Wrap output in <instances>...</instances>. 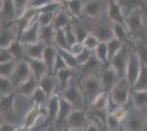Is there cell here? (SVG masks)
<instances>
[{"label": "cell", "instance_id": "cell-16", "mask_svg": "<svg viewBox=\"0 0 147 131\" xmlns=\"http://www.w3.org/2000/svg\"><path fill=\"white\" fill-rule=\"evenodd\" d=\"M61 108V94L54 93L49 96V100L46 103V109H47V117L49 121L52 124H55L58 112Z\"/></svg>", "mask_w": 147, "mask_h": 131}, {"label": "cell", "instance_id": "cell-25", "mask_svg": "<svg viewBox=\"0 0 147 131\" xmlns=\"http://www.w3.org/2000/svg\"><path fill=\"white\" fill-rule=\"evenodd\" d=\"M56 85H58L57 78H56L55 75L49 74V73H46V74L44 75L43 78L38 81V86L41 87L49 96H52L53 94L55 93L54 90H55Z\"/></svg>", "mask_w": 147, "mask_h": 131}, {"label": "cell", "instance_id": "cell-17", "mask_svg": "<svg viewBox=\"0 0 147 131\" xmlns=\"http://www.w3.org/2000/svg\"><path fill=\"white\" fill-rule=\"evenodd\" d=\"M103 68L104 65L93 54V56L90 58V60L81 66V74H82V76H86V75H97L98 73H101V71L103 70Z\"/></svg>", "mask_w": 147, "mask_h": 131}, {"label": "cell", "instance_id": "cell-40", "mask_svg": "<svg viewBox=\"0 0 147 131\" xmlns=\"http://www.w3.org/2000/svg\"><path fill=\"white\" fill-rule=\"evenodd\" d=\"M54 45L58 48H63V49H69L70 45L68 43L66 34H65V30L64 29H59L56 30L55 34V41H54Z\"/></svg>", "mask_w": 147, "mask_h": 131}, {"label": "cell", "instance_id": "cell-44", "mask_svg": "<svg viewBox=\"0 0 147 131\" xmlns=\"http://www.w3.org/2000/svg\"><path fill=\"white\" fill-rule=\"evenodd\" d=\"M74 26V31H75V34H76V37H77V41L80 42V43H84V41L86 39V37L90 34L89 31L87 30L84 25L81 24H73Z\"/></svg>", "mask_w": 147, "mask_h": 131}, {"label": "cell", "instance_id": "cell-5", "mask_svg": "<svg viewBox=\"0 0 147 131\" xmlns=\"http://www.w3.org/2000/svg\"><path fill=\"white\" fill-rule=\"evenodd\" d=\"M129 49H131V45L124 44L122 49L111 59L110 63H109V66L113 67L117 70L120 78L126 76V68H127V63H129Z\"/></svg>", "mask_w": 147, "mask_h": 131}, {"label": "cell", "instance_id": "cell-49", "mask_svg": "<svg viewBox=\"0 0 147 131\" xmlns=\"http://www.w3.org/2000/svg\"><path fill=\"white\" fill-rule=\"evenodd\" d=\"M52 2H55V0H30L29 3H28V8H32V9H37L38 10V9L45 7L46 5L52 3Z\"/></svg>", "mask_w": 147, "mask_h": 131}, {"label": "cell", "instance_id": "cell-34", "mask_svg": "<svg viewBox=\"0 0 147 131\" xmlns=\"http://www.w3.org/2000/svg\"><path fill=\"white\" fill-rule=\"evenodd\" d=\"M97 35V37L100 39V42H108L112 38H114V34L112 31V25H100L96 29V32L93 33Z\"/></svg>", "mask_w": 147, "mask_h": 131}, {"label": "cell", "instance_id": "cell-55", "mask_svg": "<svg viewBox=\"0 0 147 131\" xmlns=\"http://www.w3.org/2000/svg\"><path fill=\"white\" fill-rule=\"evenodd\" d=\"M85 131H101L100 130V127H98L97 125H94V124H89V125L86 127V129Z\"/></svg>", "mask_w": 147, "mask_h": 131}, {"label": "cell", "instance_id": "cell-18", "mask_svg": "<svg viewBox=\"0 0 147 131\" xmlns=\"http://www.w3.org/2000/svg\"><path fill=\"white\" fill-rule=\"evenodd\" d=\"M132 106L147 116V90L146 91H134L131 93Z\"/></svg>", "mask_w": 147, "mask_h": 131}, {"label": "cell", "instance_id": "cell-19", "mask_svg": "<svg viewBox=\"0 0 147 131\" xmlns=\"http://www.w3.org/2000/svg\"><path fill=\"white\" fill-rule=\"evenodd\" d=\"M25 60L29 63L31 72H32L33 76L36 79L37 81H40L46 73H49L47 66L45 65L43 59H30V58H26Z\"/></svg>", "mask_w": 147, "mask_h": 131}, {"label": "cell", "instance_id": "cell-53", "mask_svg": "<svg viewBox=\"0 0 147 131\" xmlns=\"http://www.w3.org/2000/svg\"><path fill=\"white\" fill-rule=\"evenodd\" d=\"M19 126L14 125L12 122H9V121H5V122H1L0 126V131H17L18 130Z\"/></svg>", "mask_w": 147, "mask_h": 131}, {"label": "cell", "instance_id": "cell-52", "mask_svg": "<svg viewBox=\"0 0 147 131\" xmlns=\"http://www.w3.org/2000/svg\"><path fill=\"white\" fill-rule=\"evenodd\" d=\"M84 49H85V46H84V44L80 43V42H77V43L73 44V45L70 46V48H69V50L73 53L75 56H78Z\"/></svg>", "mask_w": 147, "mask_h": 131}, {"label": "cell", "instance_id": "cell-13", "mask_svg": "<svg viewBox=\"0 0 147 131\" xmlns=\"http://www.w3.org/2000/svg\"><path fill=\"white\" fill-rule=\"evenodd\" d=\"M119 79H121V78L117 74V70L111 66L103 68V70L100 73V80L102 82L104 90L108 92H110V90L114 86V84L117 83Z\"/></svg>", "mask_w": 147, "mask_h": 131}, {"label": "cell", "instance_id": "cell-20", "mask_svg": "<svg viewBox=\"0 0 147 131\" xmlns=\"http://www.w3.org/2000/svg\"><path fill=\"white\" fill-rule=\"evenodd\" d=\"M125 17L129 15L135 9H142L144 13H147V2L146 0H117Z\"/></svg>", "mask_w": 147, "mask_h": 131}, {"label": "cell", "instance_id": "cell-33", "mask_svg": "<svg viewBox=\"0 0 147 131\" xmlns=\"http://www.w3.org/2000/svg\"><path fill=\"white\" fill-rule=\"evenodd\" d=\"M132 90L134 91H146L147 90V65L145 63H142L141 72Z\"/></svg>", "mask_w": 147, "mask_h": 131}, {"label": "cell", "instance_id": "cell-23", "mask_svg": "<svg viewBox=\"0 0 147 131\" xmlns=\"http://www.w3.org/2000/svg\"><path fill=\"white\" fill-rule=\"evenodd\" d=\"M38 87V81L32 75L30 79L26 82H24L23 84H21L20 86L16 88V93L20 95V96H26V97H31L33 93L35 92Z\"/></svg>", "mask_w": 147, "mask_h": 131}, {"label": "cell", "instance_id": "cell-57", "mask_svg": "<svg viewBox=\"0 0 147 131\" xmlns=\"http://www.w3.org/2000/svg\"><path fill=\"white\" fill-rule=\"evenodd\" d=\"M17 131H29V128H28V127H25L24 125L19 126V127H18V130H17Z\"/></svg>", "mask_w": 147, "mask_h": 131}, {"label": "cell", "instance_id": "cell-32", "mask_svg": "<svg viewBox=\"0 0 147 131\" xmlns=\"http://www.w3.org/2000/svg\"><path fill=\"white\" fill-rule=\"evenodd\" d=\"M71 23L70 20H69V15L67 14L66 11L64 10H58L55 14V18L53 21V24L55 30H59V29H65L67 25H69Z\"/></svg>", "mask_w": 147, "mask_h": 131}, {"label": "cell", "instance_id": "cell-4", "mask_svg": "<svg viewBox=\"0 0 147 131\" xmlns=\"http://www.w3.org/2000/svg\"><path fill=\"white\" fill-rule=\"evenodd\" d=\"M122 127L127 131H146L147 116L133 107L122 121Z\"/></svg>", "mask_w": 147, "mask_h": 131}, {"label": "cell", "instance_id": "cell-1", "mask_svg": "<svg viewBox=\"0 0 147 131\" xmlns=\"http://www.w3.org/2000/svg\"><path fill=\"white\" fill-rule=\"evenodd\" d=\"M81 90L85 94L87 105H91V103L98 97L101 93H103L104 87L102 82L97 75H86L81 78Z\"/></svg>", "mask_w": 147, "mask_h": 131}, {"label": "cell", "instance_id": "cell-56", "mask_svg": "<svg viewBox=\"0 0 147 131\" xmlns=\"http://www.w3.org/2000/svg\"><path fill=\"white\" fill-rule=\"evenodd\" d=\"M45 131H61V130H59V129H58L54 124L49 122V125H47V127H46V130Z\"/></svg>", "mask_w": 147, "mask_h": 131}, {"label": "cell", "instance_id": "cell-48", "mask_svg": "<svg viewBox=\"0 0 147 131\" xmlns=\"http://www.w3.org/2000/svg\"><path fill=\"white\" fill-rule=\"evenodd\" d=\"M64 30H65V34H66V37H67V41L70 46H71L73 44L78 42V41H77V37H76V34H75V31H74V26L71 23L69 25H67Z\"/></svg>", "mask_w": 147, "mask_h": 131}, {"label": "cell", "instance_id": "cell-47", "mask_svg": "<svg viewBox=\"0 0 147 131\" xmlns=\"http://www.w3.org/2000/svg\"><path fill=\"white\" fill-rule=\"evenodd\" d=\"M66 68H69L67 66V63L66 61L64 60V58L59 55V54H57V57H56V60H55V65H54V70H53V75H55L58 71H61L63 69H66Z\"/></svg>", "mask_w": 147, "mask_h": 131}, {"label": "cell", "instance_id": "cell-3", "mask_svg": "<svg viewBox=\"0 0 147 131\" xmlns=\"http://www.w3.org/2000/svg\"><path fill=\"white\" fill-rule=\"evenodd\" d=\"M61 95L71 104L74 109H85V107L87 106L85 94L79 84L74 80H71L69 86L65 91H63Z\"/></svg>", "mask_w": 147, "mask_h": 131}, {"label": "cell", "instance_id": "cell-26", "mask_svg": "<svg viewBox=\"0 0 147 131\" xmlns=\"http://www.w3.org/2000/svg\"><path fill=\"white\" fill-rule=\"evenodd\" d=\"M57 47L55 45H49L45 47L43 55V60L45 65L47 66L49 69V74H53V70H54V65H55L56 57H57Z\"/></svg>", "mask_w": 147, "mask_h": 131}, {"label": "cell", "instance_id": "cell-50", "mask_svg": "<svg viewBox=\"0 0 147 131\" xmlns=\"http://www.w3.org/2000/svg\"><path fill=\"white\" fill-rule=\"evenodd\" d=\"M14 60V57L11 54V51L9 50V48H1L0 50V63H9Z\"/></svg>", "mask_w": 147, "mask_h": 131}, {"label": "cell", "instance_id": "cell-6", "mask_svg": "<svg viewBox=\"0 0 147 131\" xmlns=\"http://www.w3.org/2000/svg\"><path fill=\"white\" fill-rule=\"evenodd\" d=\"M142 69V61L140 57L137 55V53L135 51L134 47L131 45V49H129V63H127V68H126V79L129 82L131 86L133 88L135 82L138 78V74L141 72Z\"/></svg>", "mask_w": 147, "mask_h": 131}, {"label": "cell", "instance_id": "cell-2", "mask_svg": "<svg viewBox=\"0 0 147 131\" xmlns=\"http://www.w3.org/2000/svg\"><path fill=\"white\" fill-rule=\"evenodd\" d=\"M132 86L126 78H121L110 90V98L117 105H126L131 100Z\"/></svg>", "mask_w": 147, "mask_h": 131}, {"label": "cell", "instance_id": "cell-8", "mask_svg": "<svg viewBox=\"0 0 147 131\" xmlns=\"http://www.w3.org/2000/svg\"><path fill=\"white\" fill-rule=\"evenodd\" d=\"M89 124H90V120L87 116L86 109H73V112L68 116L66 127L71 129L85 130Z\"/></svg>", "mask_w": 147, "mask_h": 131}, {"label": "cell", "instance_id": "cell-42", "mask_svg": "<svg viewBox=\"0 0 147 131\" xmlns=\"http://www.w3.org/2000/svg\"><path fill=\"white\" fill-rule=\"evenodd\" d=\"M17 65H18V63L16 60L9 61V63H0V73H1V76L10 78L11 74L13 73L16 67H17Z\"/></svg>", "mask_w": 147, "mask_h": 131}, {"label": "cell", "instance_id": "cell-22", "mask_svg": "<svg viewBox=\"0 0 147 131\" xmlns=\"http://www.w3.org/2000/svg\"><path fill=\"white\" fill-rule=\"evenodd\" d=\"M111 25H112V31L114 34V38L121 41L123 44H129V45L133 44L131 42V35H129L126 25L122 24L120 22H112Z\"/></svg>", "mask_w": 147, "mask_h": 131}, {"label": "cell", "instance_id": "cell-54", "mask_svg": "<svg viewBox=\"0 0 147 131\" xmlns=\"http://www.w3.org/2000/svg\"><path fill=\"white\" fill-rule=\"evenodd\" d=\"M49 122L33 126L32 128H30V129H29V131H45V130H46V127H47V125H49Z\"/></svg>", "mask_w": 147, "mask_h": 131}, {"label": "cell", "instance_id": "cell-59", "mask_svg": "<svg viewBox=\"0 0 147 131\" xmlns=\"http://www.w3.org/2000/svg\"><path fill=\"white\" fill-rule=\"evenodd\" d=\"M117 131H127V130H125V129L123 128L122 126H121V128H120V129H119V130H117Z\"/></svg>", "mask_w": 147, "mask_h": 131}, {"label": "cell", "instance_id": "cell-14", "mask_svg": "<svg viewBox=\"0 0 147 131\" xmlns=\"http://www.w3.org/2000/svg\"><path fill=\"white\" fill-rule=\"evenodd\" d=\"M108 1V17L112 22H120L126 25V17L123 12L122 7L117 2V0H107Z\"/></svg>", "mask_w": 147, "mask_h": 131}, {"label": "cell", "instance_id": "cell-9", "mask_svg": "<svg viewBox=\"0 0 147 131\" xmlns=\"http://www.w3.org/2000/svg\"><path fill=\"white\" fill-rule=\"evenodd\" d=\"M38 18V15H37ZM37 18L32 23L25 27L23 32L19 35L18 39H20L24 45L37 43L40 41V32H41V25L38 23Z\"/></svg>", "mask_w": 147, "mask_h": 131}, {"label": "cell", "instance_id": "cell-27", "mask_svg": "<svg viewBox=\"0 0 147 131\" xmlns=\"http://www.w3.org/2000/svg\"><path fill=\"white\" fill-rule=\"evenodd\" d=\"M55 34L56 30L53 23L49 25H46V26H43V27H41V32H40V41L43 42L46 46L54 45Z\"/></svg>", "mask_w": 147, "mask_h": 131}, {"label": "cell", "instance_id": "cell-41", "mask_svg": "<svg viewBox=\"0 0 147 131\" xmlns=\"http://www.w3.org/2000/svg\"><path fill=\"white\" fill-rule=\"evenodd\" d=\"M105 125H107V128H108L109 131H117L122 126V121L120 119H117L114 115L108 114L107 120H105Z\"/></svg>", "mask_w": 147, "mask_h": 131}, {"label": "cell", "instance_id": "cell-30", "mask_svg": "<svg viewBox=\"0 0 147 131\" xmlns=\"http://www.w3.org/2000/svg\"><path fill=\"white\" fill-rule=\"evenodd\" d=\"M132 46L134 47L135 51L137 53V55L141 59L142 63L147 65V41L144 37H137L135 39V42L132 44Z\"/></svg>", "mask_w": 147, "mask_h": 131}, {"label": "cell", "instance_id": "cell-51", "mask_svg": "<svg viewBox=\"0 0 147 131\" xmlns=\"http://www.w3.org/2000/svg\"><path fill=\"white\" fill-rule=\"evenodd\" d=\"M29 1H30V0H14L16 8H17V13H18V18L20 15H22L23 12L26 10Z\"/></svg>", "mask_w": 147, "mask_h": 131}, {"label": "cell", "instance_id": "cell-31", "mask_svg": "<svg viewBox=\"0 0 147 131\" xmlns=\"http://www.w3.org/2000/svg\"><path fill=\"white\" fill-rule=\"evenodd\" d=\"M66 8L67 11L71 15L73 18H80L82 15V10H84V1L82 0H66Z\"/></svg>", "mask_w": 147, "mask_h": 131}, {"label": "cell", "instance_id": "cell-15", "mask_svg": "<svg viewBox=\"0 0 147 131\" xmlns=\"http://www.w3.org/2000/svg\"><path fill=\"white\" fill-rule=\"evenodd\" d=\"M73 109L74 107L71 106V104L61 95V108H59V112H58L57 119H56L55 124H54L59 130L64 129L66 127L68 116L70 115V112H73Z\"/></svg>", "mask_w": 147, "mask_h": 131}, {"label": "cell", "instance_id": "cell-10", "mask_svg": "<svg viewBox=\"0 0 147 131\" xmlns=\"http://www.w3.org/2000/svg\"><path fill=\"white\" fill-rule=\"evenodd\" d=\"M32 75L33 74L31 72L29 63L26 60H22L21 63H18L13 73L10 76V79H11V81H12V83L14 84L16 88H17L21 84H23L24 82L28 81Z\"/></svg>", "mask_w": 147, "mask_h": 131}, {"label": "cell", "instance_id": "cell-11", "mask_svg": "<svg viewBox=\"0 0 147 131\" xmlns=\"http://www.w3.org/2000/svg\"><path fill=\"white\" fill-rule=\"evenodd\" d=\"M16 96L17 93L10 94L7 96H1V103H0V107H1V117L6 119L14 118L16 114H17V109H16Z\"/></svg>", "mask_w": 147, "mask_h": 131}, {"label": "cell", "instance_id": "cell-35", "mask_svg": "<svg viewBox=\"0 0 147 131\" xmlns=\"http://www.w3.org/2000/svg\"><path fill=\"white\" fill-rule=\"evenodd\" d=\"M57 51H58V54L64 58V60L66 61V63H67V66L69 68L77 69V67L79 66V63H78V60H77L76 56L74 55L70 50L63 49V48H58V47H57Z\"/></svg>", "mask_w": 147, "mask_h": 131}, {"label": "cell", "instance_id": "cell-36", "mask_svg": "<svg viewBox=\"0 0 147 131\" xmlns=\"http://www.w3.org/2000/svg\"><path fill=\"white\" fill-rule=\"evenodd\" d=\"M108 44V59H109V63H110L111 59L117 55L120 50L122 49V47L124 46V44L119 41L117 38H112L110 41L107 42ZM109 66V65H108Z\"/></svg>", "mask_w": 147, "mask_h": 131}, {"label": "cell", "instance_id": "cell-7", "mask_svg": "<svg viewBox=\"0 0 147 131\" xmlns=\"http://www.w3.org/2000/svg\"><path fill=\"white\" fill-rule=\"evenodd\" d=\"M144 11L142 9H135L129 15H126V27L129 35H137L145 31V24L143 19Z\"/></svg>", "mask_w": 147, "mask_h": 131}, {"label": "cell", "instance_id": "cell-21", "mask_svg": "<svg viewBox=\"0 0 147 131\" xmlns=\"http://www.w3.org/2000/svg\"><path fill=\"white\" fill-rule=\"evenodd\" d=\"M45 47L46 45L41 41H38L37 43L25 45V59H43Z\"/></svg>", "mask_w": 147, "mask_h": 131}, {"label": "cell", "instance_id": "cell-29", "mask_svg": "<svg viewBox=\"0 0 147 131\" xmlns=\"http://www.w3.org/2000/svg\"><path fill=\"white\" fill-rule=\"evenodd\" d=\"M101 11V5L98 0H89L85 2L82 15L87 18H97Z\"/></svg>", "mask_w": 147, "mask_h": 131}, {"label": "cell", "instance_id": "cell-45", "mask_svg": "<svg viewBox=\"0 0 147 131\" xmlns=\"http://www.w3.org/2000/svg\"><path fill=\"white\" fill-rule=\"evenodd\" d=\"M84 46L88 48V49L90 50H93L98 47V45L100 44V39L97 37V35L96 34H93V33H90L88 36L86 37V39L84 41Z\"/></svg>", "mask_w": 147, "mask_h": 131}, {"label": "cell", "instance_id": "cell-46", "mask_svg": "<svg viewBox=\"0 0 147 131\" xmlns=\"http://www.w3.org/2000/svg\"><path fill=\"white\" fill-rule=\"evenodd\" d=\"M93 54H94L93 50H90L85 47V49L82 50L78 56H76L77 60H78V63H79V66H82V65H85L86 63H88V61L90 60V58L93 56Z\"/></svg>", "mask_w": 147, "mask_h": 131}, {"label": "cell", "instance_id": "cell-28", "mask_svg": "<svg viewBox=\"0 0 147 131\" xmlns=\"http://www.w3.org/2000/svg\"><path fill=\"white\" fill-rule=\"evenodd\" d=\"M9 50L11 51L17 63L25 60V45L20 39H16L14 42H12V44L9 46Z\"/></svg>", "mask_w": 147, "mask_h": 131}, {"label": "cell", "instance_id": "cell-38", "mask_svg": "<svg viewBox=\"0 0 147 131\" xmlns=\"http://www.w3.org/2000/svg\"><path fill=\"white\" fill-rule=\"evenodd\" d=\"M0 91H1V96H7L16 92V86L10 78L0 76Z\"/></svg>", "mask_w": 147, "mask_h": 131}, {"label": "cell", "instance_id": "cell-12", "mask_svg": "<svg viewBox=\"0 0 147 131\" xmlns=\"http://www.w3.org/2000/svg\"><path fill=\"white\" fill-rule=\"evenodd\" d=\"M1 1V22L11 23L18 19V13L14 0H0Z\"/></svg>", "mask_w": 147, "mask_h": 131}, {"label": "cell", "instance_id": "cell-39", "mask_svg": "<svg viewBox=\"0 0 147 131\" xmlns=\"http://www.w3.org/2000/svg\"><path fill=\"white\" fill-rule=\"evenodd\" d=\"M49 98V96L45 93L40 86L37 87L36 90H35V92L33 93V95L30 97L32 105H33V104H37V105H41V106L46 105Z\"/></svg>", "mask_w": 147, "mask_h": 131}, {"label": "cell", "instance_id": "cell-58", "mask_svg": "<svg viewBox=\"0 0 147 131\" xmlns=\"http://www.w3.org/2000/svg\"><path fill=\"white\" fill-rule=\"evenodd\" d=\"M61 131H85V130H78V129H71V128L65 127V128H64V129H61Z\"/></svg>", "mask_w": 147, "mask_h": 131}, {"label": "cell", "instance_id": "cell-37", "mask_svg": "<svg viewBox=\"0 0 147 131\" xmlns=\"http://www.w3.org/2000/svg\"><path fill=\"white\" fill-rule=\"evenodd\" d=\"M94 55L104 65V68L108 67L109 59H108V44L107 42H100L98 47L94 49Z\"/></svg>", "mask_w": 147, "mask_h": 131}, {"label": "cell", "instance_id": "cell-24", "mask_svg": "<svg viewBox=\"0 0 147 131\" xmlns=\"http://www.w3.org/2000/svg\"><path fill=\"white\" fill-rule=\"evenodd\" d=\"M74 70L75 69L66 68L61 70V71H58L55 74V76L57 78V81H58V87H59V92L61 93L69 86L70 82L73 80Z\"/></svg>", "mask_w": 147, "mask_h": 131}, {"label": "cell", "instance_id": "cell-43", "mask_svg": "<svg viewBox=\"0 0 147 131\" xmlns=\"http://www.w3.org/2000/svg\"><path fill=\"white\" fill-rule=\"evenodd\" d=\"M56 12H38V23L41 25V27L46 26L53 23L54 18H55Z\"/></svg>", "mask_w": 147, "mask_h": 131}]
</instances>
